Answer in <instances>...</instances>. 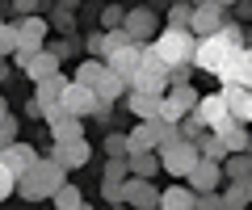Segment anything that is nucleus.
Listing matches in <instances>:
<instances>
[{"label":"nucleus","instance_id":"obj_24","mask_svg":"<svg viewBox=\"0 0 252 210\" xmlns=\"http://www.w3.org/2000/svg\"><path fill=\"white\" fill-rule=\"evenodd\" d=\"M67 84H72V76H63V72L46 76V80L34 84V101H38V105H55V101L63 97V89H67Z\"/></svg>","mask_w":252,"mask_h":210},{"label":"nucleus","instance_id":"obj_13","mask_svg":"<svg viewBox=\"0 0 252 210\" xmlns=\"http://www.w3.org/2000/svg\"><path fill=\"white\" fill-rule=\"evenodd\" d=\"M219 80L223 84H248L252 89V46H235L231 59H227V67L219 72Z\"/></svg>","mask_w":252,"mask_h":210},{"label":"nucleus","instance_id":"obj_23","mask_svg":"<svg viewBox=\"0 0 252 210\" xmlns=\"http://www.w3.org/2000/svg\"><path fill=\"white\" fill-rule=\"evenodd\" d=\"M130 92V80L126 76H118L114 67H105V76L97 80V97H101V105H114L118 97H126Z\"/></svg>","mask_w":252,"mask_h":210},{"label":"nucleus","instance_id":"obj_40","mask_svg":"<svg viewBox=\"0 0 252 210\" xmlns=\"http://www.w3.org/2000/svg\"><path fill=\"white\" fill-rule=\"evenodd\" d=\"M84 51H89V55H101V59H105V30H97V34H89V42H84Z\"/></svg>","mask_w":252,"mask_h":210},{"label":"nucleus","instance_id":"obj_17","mask_svg":"<svg viewBox=\"0 0 252 210\" xmlns=\"http://www.w3.org/2000/svg\"><path fill=\"white\" fill-rule=\"evenodd\" d=\"M126 143H130V151H160V118H139Z\"/></svg>","mask_w":252,"mask_h":210},{"label":"nucleus","instance_id":"obj_5","mask_svg":"<svg viewBox=\"0 0 252 210\" xmlns=\"http://www.w3.org/2000/svg\"><path fill=\"white\" fill-rule=\"evenodd\" d=\"M172 84V67L164 63L156 51H147V59L139 63V72L130 76V89H147V92H168Z\"/></svg>","mask_w":252,"mask_h":210},{"label":"nucleus","instance_id":"obj_43","mask_svg":"<svg viewBox=\"0 0 252 210\" xmlns=\"http://www.w3.org/2000/svg\"><path fill=\"white\" fill-rule=\"evenodd\" d=\"M76 4H80V0H59V9H72V13H76Z\"/></svg>","mask_w":252,"mask_h":210},{"label":"nucleus","instance_id":"obj_33","mask_svg":"<svg viewBox=\"0 0 252 210\" xmlns=\"http://www.w3.org/2000/svg\"><path fill=\"white\" fill-rule=\"evenodd\" d=\"M189 21H193V4H189V0H177L168 9V26L172 30H189Z\"/></svg>","mask_w":252,"mask_h":210},{"label":"nucleus","instance_id":"obj_3","mask_svg":"<svg viewBox=\"0 0 252 210\" xmlns=\"http://www.w3.org/2000/svg\"><path fill=\"white\" fill-rule=\"evenodd\" d=\"M198 160H202V147L193 143V139H177V143L160 147V164H164V173H168L172 181H185Z\"/></svg>","mask_w":252,"mask_h":210},{"label":"nucleus","instance_id":"obj_46","mask_svg":"<svg viewBox=\"0 0 252 210\" xmlns=\"http://www.w3.org/2000/svg\"><path fill=\"white\" fill-rule=\"evenodd\" d=\"M223 4H244V0H223Z\"/></svg>","mask_w":252,"mask_h":210},{"label":"nucleus","instance_id":"obj_47","mask_svg":"<svg viewBox=\"0 0 252 210\" xmlns=\"http://www.w3.org/2000/svg\"><path fill=\"white\" fill-rule=\"evenodd\" d=\"M248 126H252V118H248Z\"/></svg>","mask_w":252,"mask_h":210},{"label":"nucleus","instance_id":"obj_26","mask_svg":"<svg viewBox=\"0 0 252 210\" xmlns=\"http://www.w3.org/2000/svg\"><path fill=\"white\" fill-rule=\"evenodd\" d=\"M51 139H55V143H72V139H84V118H80V114H63L59 122H51Z\"/></svg>","mask_w":252,"mask_h":210},{"label":"nucleus","instance_id":"obj_21","mask_svg":"<svg viewBox=\"0 0 252 210\" xmlns=\"http://www.w3.org/2000/svg\"><path fill=\"white\" fill-rule=\"evenodd\" d=\"M55 155H59L63 168L72 173V168H84L93 160V147H89V139H72V143H55Z\"/></svg>","mask_w":252,"mask_h":210},{"label":"nucleus","instance_id":"obj_41","mask_svg":"<svg viewBox=\"0 0 252 210\" xmlns=\"http://www.w3.org/2000/svg\"><path fill=\"white\" fill-rule=\"evenodd\" d=\"M46 51H55L59 59H72V51H80V42H72V34H67V42H51Z\"/></svg>","mask_w":252,"mask_h":210},{"label":"nucleus","instance_id":"obj_11","mask_svg":"<svg viewBox=\"0 0 252 210\" xmlns=\"http://www.w3.org/2000/svg\"><path fill=\"white\" fill-rule=\"evenodd\" d=\"M46 30H51V21H46L42 13H26V17H17V42H21V51H42V46H46Z\"/></svg>","mask_w":252,"mask_h":210},{"label":"nucleus","instance_id":"obj_6","mask_svg":"<svg viewBox=\"0 0 252 210\" xmlns=\"http://www.w3.org/2000/svg\"><path fill=\"white\" fill-rule=\"evenodd\" d=\"M198 101H202V92L193 89V84H168V92H164V105H160V118L164 122H181L185 114H193L198 110Z\"/></svg>","mask_w":252,"mask_h":210},{"label":"nucleus","instance_id":"obj_18","mask_svg":"<svg viewBox=\"0 0 252 210\" xmlns=\"http://www.w3.org/2000/svg\"><path fill=\"white\" fill-rule=\"evenodd\" d=\"M160 105H164V92H147V89L126 92V110L135 118H160Z\"/></svg>","mask_w":252,"mask_h":210},{"label":"nucleus","instance_id":"obj_8","mask_svg":"<svg viewBox=\"0 0 252 210\" xmlns=\"http://www.w3.org/2000/svg\"><path fill=\"white\" fill-rule=\"evenodd\" d=\"M13 59H17V67H21V72H26L34 84L46 80V76H55V72L63 67V59L55 55V51H46V46H42V51H17Z\"/></svg>","mask_w":252,"mask_h":210},{"label":"nucleus","instance_id":"obj_7","mask_svg":"<svg viewBox=\"0 0 252 210\" xmlns=\"http://www.w3.org/2000/svg\"><path fill=\"white\" fill-rule=\"evenodd\" d=\"M59 101H63V110H67V114H80V118H93V114H105V105H101L97 89H93V84H80V80H72V84H67Z\"/></svg>","mask_w":252,"mask_h":210},{"label":"nucleus","instance_id":"obj_38","mask_svg":"<svg viewBox=\"0 0 252 210\" xmlns=\"http://www.w3.org/2000/svg\"><path fill=\"white\" fill-rule=\"evenodd\" d=\"M55 30H59V34H76V26H72V9H55Z\"/></svg>","mask_w":252,"mask_h":210},{"label":"nucleus","instance_id":"obj_15","mask_svg":"<svg viewBox=\"0 0 252 210\" xmlns=\"http://www.w3.org/2000/svg\"><path fill=\"white\" fill-rule=\"evenodd\" d=\"M223 177H227V173H223V164H219V160H210V155H202L185 181L193 185L198 193H210V189H219V185H223Z\"/></svg>","mask_w":252,"mask_h":210},{"label":"nucleus","instance_id":"obj_44","mask_svg":"<svg viewBox=\"0 0 252 210\" xmlns=\"http://www.w3.org/2000/svg\"><path fill=\"white\" fill-rule=\"evenodd\" d=\"M4 118H9V105H4V97H0V122H4Z\"/></svg>","mask_w":252,"mask_h":210},{"label":"nucleus","instance_id":"obj_39","mask_svg":"<svg viewBox=\"0 0 252 210\" xmlns=\"http://www.w3.org/2000/svg\"><path fill=\"white\" fill-rule=\"evenodd\" d=\"M219 34H223L231 46H244V30L235 26V21H223V26H219Z\"/></svg>","mask_w":252,"mask_h":210},{"label":"nucleus","instance_id":"obj_32","mask_svg":"<svg viewBox=\"0 0 252 210\" xmlns=\"http://www.w3.org/2000/svg\"><path fill=\"white\" fill-rule=\"evenodd\" d=\"M21 51V42H17V21H4L0 17V55L9 59V55H17Z\"/></svg>","mask_w":252,"mask_h":210},{"label":"nucleus","instance_id":"obj_22","mask_svg":"<svg viewBox=\"0 0 252 210\" xmlns=\"http://www.w3.org/2000/svg\"><path fill=\"white\" fill-rule=\"evenodd\" d=\"M215 130H219V139L227 143V151H244V147H252V126L240 122V118L223 122V126H215Z\"/></svg>","mask_w":252,"mask_h":210},{"label":"nucleus","instance_id":"obj_4","mask_svg":"<svg viewBox=\"0 0 252 210\" xmlns=\"http://www.w3.org/2000/svg\"><path fill=\"white\" fill-rule=\"evenodd\" d=\"M231 51H235V46L227 42L223 34H206V38H198V46H193V67L219 76L227 67V59H231Z\"/></svg>","mask_w":252,"mask_h":210},{"label":"nucleus","instance_id":"obj_12","mask_svg":"<svg viewBox=\"0 0 252 210\" xmlns=\"http://www.w3.org/2000/svg\"><path fill=\"white\" fill-rule=\"evenodd\" d=\"M122 26H126V34L135 38V42H156V34H160V17H156L147 4H143V9H126Z\"/></svg>","mask_w":252,"mask_h":210},{"label":"nucleus","instance_id":"obj_30","mask_svg":"<svg viewBox=\"0 0 252 210\" xmlns=\"http://www.w3.org/2000/svg\"><path fill=\"white\" fill-rule=\"evenodd\" d=\"M126 177H130L126 155H109V160H105V173H101V185H122Z\"/></svg>","mask_w":252,"mask_h":210},{"label":"nucleus","instance_id":"obj_37","mask_svg":"<svg viewBox=\"0 0 252 210\" xmlns=\"http://www.w3.org/2000/svg\"><path fill=\"white\" fill-rule=\"evenodd\" d=\"M9 143H17V118H13V114L0 122V151H4Z\"/></svg>","mask_w":252,"mask_h":210},{"label":"nucleus","instance_id":"obj_35","mask_svg":"<svg viewBox=\"0 0 252 210\" xmlns=\"http://www.w3.org/2000/svg\"><path fill=\"white\" fill-rule=\"evenodd\" d=\"M105 155H130V143H126V135L109 130V135H105Z\"/></svg>","mask_w":252,"mask_h":210},{"label":"nucleus","instance_id":"obj_27","mask_svg":"<svg viewBox=\"0 0 252 210\" xmlns=\"http://www.w3.org/2000/svg\"><path fill=\"white\" fill-rule=\"evenodd\" d=\"M126 164H130V177H156L160 173V151H130L126 155Z\"/></svg>","mask_w":252,"mask_h":210},{"label":"nucleus","instance_id":"obj_14","mask_svg":"<svg viewBox=\"0 0 252 210\" xmlns=\"http://www.w3.org/2000/svg\"><path fill=\"white\" fill-rule=\"evenodd\" d=\"M227 4L223 0H210V4H198V9H193V21H189V30H193V34L198 38H206V34H219V26H223L227 21Z\"/></svg>","mask_w":252,"mask_h":210},{"label":"nucleus","instance_id":"obj_31","mask_svg":"<svg viewBox=\"0 0 252 210\" xmlns=\"http://www.w3.org/2000/svg\"><path fill=\"white\" fill-rule=\"evenodd\" d=\"M51 202H55V206H59V210H80V206H84V198H80V189H76L72 181H63L59 189L51 193Z\"/></svg>","mask_w":252,"mask_h":210},{"label":"nucleus","instance_id":"obj_20","mask_svg":"<svg viewBox=\"0 0 252 210\" xmlns=\"http://www.w3.org/2000/svg\"><path fill=\"white\" fill-rule=\"evenodd\" d=\"M0 160L21 177V173H30V168L38 164V147H30V143H21V139H17V143H9L4 151H0Z\"/></svg>","mask_w":252,"mask_h":210},{"label":"nucleus","instance_id":"obj_16","mask_svg":"<svg viewBox=\"0 0 252 210\" xmlns=\"http://www.w3.org/2000/svg\"><path fill=\"white\" fill-rule=\"evenodd\" d=\"M198 114L206 118V126H210V130L235 118V114H231V105H227V97H223V89H219V92H202V101H198Z\"/></svg>","mask_w":252,"mask_h":210},{"label":"nucleus","instance_id":"obj_42","mask_svg":"<svg viewBox=\"0 0 252 210\" xmlns=\"http://www.w3.org/2000/svg\"><path fill=\"white\" fill-rule=\"evenodd\" d=\"M13 13L26 17V13H42V0H13Z\"/></svg>","mask_w":252,"mask_h":210},{"label":"nucleus","instance_id":"obj_25","mask_svg":"<svg viewBox=\"0 0 252 210\" xmlns=\"http://www.w3.org/2000/svg\"><path fill=\"white\" fill-rule=\"evenodd\" d=\"M223 97H227V105H231V114L240 122L252 118V89L248 84H223Z\"/></svg>","mask_w":252,"mask_h":210},{"label":"nucleus","instance_id":"obj_9","mask_svg":"<svg viewBox=\"0 0 252 210\" xmlns=\"http://www.w3.org/2000/svg\"><path fill=\"white\" fill-rule=\"evenodd\" d=\"M122 198H126V206L160 210V189L152 185V177H126L122 181Z\"/></svg>","mask_w":252,"mask_h":210},{"label":"nucleus","instance_id":"obj_45","mask_svg":"<svg viewBox=\"0 0 252 210\" xmlns=\"http://www.w3.org/2000/svg\"><path fill=\"white\" fill-rule=\"evenodd\" d=\"M4 76H9V63H4V55H0V80H4Z\"/></svg>","mask_w":252,"mask_h":210},{"label":"nucleus","instance_id":"obj_29","mask_svg":"<svg viewBox=\"0 0 252 210\" xmlns=\"http://www.w3.org/2000/svg\"><path fill=\"white\" fill-rule=\"evenodd\" d=\"M105 59H101V55H93V59H84V63H76V76H72V80H80V84H93V89H97V80H101V76H105Z\"/></svg>","mask_w":252,"mask_h":210},{"label":"nucleus","instance_id":"obj_36","mask_svg":"<svg viewBox=\"0 0 252 210\" xmlns=\"http://www.w3.org/2000/svg\"><path fill=\"white\" fill-rule=\"evenodd\" d=\"M122 21H126V9H118V4H105V9H101V26L105 30L122 26Z\"/></svg>","mask_w":252,"mask_h":210},{"label":"nucleus","instance_id":"obj_2","mask_svg":"<svg viewBox=\"0 0 252 210\" xmlns=\"http://www.w3.org/2000/svg\"><path fill=\"white\" fill-rule=\"evenodd\" d=\"M193 46H198V34H193V30H172V26H164L160 34H156L152 51H156L168 67H177V63H193Z\"/></svg>","mask_w":252,"mask_h":210},{"label":"nucleus","instance_id":"obj_19","mask_svg":"<svg viewBox=\"0 0 252 210\" xmlns=\"http://www.w3.org/2000/svg\"><path fill=\"white\" fill-rule=\"evenodd\" d=\"M198 206V189L189 181H172L168 189H160V210H189Z\"/></svg>","mask_w":252,"mask_h":210},{"label":"nucleus","instance_id":"obj_28","mask_svg":"<svg viewBox=\"0 0 252 210\" xmlns=\"http://www.w3.org/2000/svg\"><path fill=\"white\" fill-rule=\"evenodd\" d=\"M223 173H227V181H244V177H252V147L231 151V155L223 160Z\"/></svg>","mask_w":252,"mask_h":210},{"label":"nucleus","instance_id":"obj_34","mask_svg":"<svg viewBox=\"0 0 252 210\" xmlns=\"http://www.w3.org/2000/svg\"><path fill=\"white\" fill-rule=\"evenodd\" d=\"M9 193H17V173L0 160V202H9Z\"/></svg>","mask_w":252,"mask_h":210},{"label":"nucleus","instance_id":"obj_1","mask_svg":"<svg viewBox=\"0 0 252 210\" xmlns=\"http://www.w3.org/2000/svg\"><path fill=\"white\" fill-rule=\"evenodd\" d=\"M63 181H67V168H63V160L51 151L46 160L38 155V164L30 168V173L17 177V193H21V198H30V202H42V198H51Z\"/></svg>","mask_w":252,"mask_h":210},{"label":"nucleus","instance_id":"obj_10","mask_svg":"<svg viewBox=\"0 0 252 210\" xmlns=\"http://www.w3.org/2000/svg\"><path fill=\"white\" fill-rule=\"evenodd\" d=\"M147 51H152V42H126V46H118L114 55H105V63L114 67L118 76H126V80H130V76L139 72V63L147 59Z\"/></svg>","mask_w":252,"mask_h":210}]
</instances>
